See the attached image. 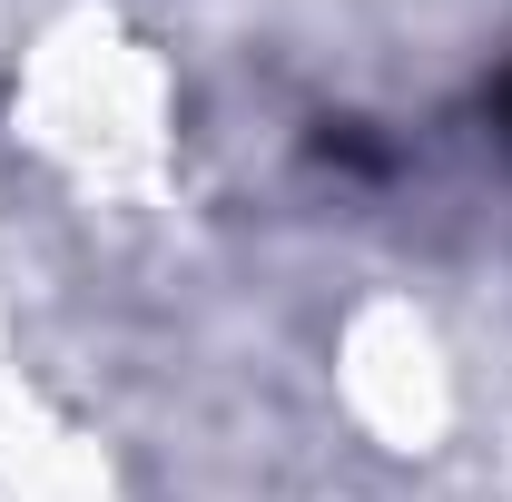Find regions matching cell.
<instances>
[{
	"label": "cell",
	"mask_w": 512,
	"mask_h": 502,
	"mask_svg": "<svg viewBox=\"0 0 512 502\" xmlns=\"http://www.w3.org/2000/svg\"><path fill=\"white\" fill-rule=\"evenodd\" d=\"M493 128H503V148H512V69L493 79Z\"/></svg>",
	"instance_id": "cell-1"
}]
</instances>
